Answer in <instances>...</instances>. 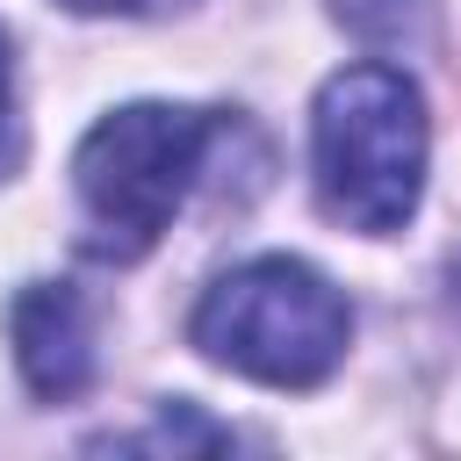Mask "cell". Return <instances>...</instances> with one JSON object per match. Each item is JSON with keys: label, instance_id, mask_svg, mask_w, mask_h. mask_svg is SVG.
Listing matches in <instances>:
<instances>
[{"label": "cell", "instance_id": "6da1fadb", "mask_svg": "<svg viewBox=\"0 0 461 461\" xmlns=\"http://www.w3.org/2000/svg\"><path fill=\"white\" fill-rule=\"evenodd\" d=\"M425 94L403 65H346L310 108V173L331 223L389 238L425 194Z\"/></svg>", "mask_w": 461, "mask_h": 461}, {"label": "cell", "instance_id": "7a4b0ae2", "mask_svg": "<svg viewBox=\"0 0 461 461\" xmlns=\"http://www.w3.org/2000/svg\"><path fill=\"white\" fill-rule=\"evenodd\" d=\"M216 144L209 108H173V101H130L101 115L79 151H72V187H79V223L94 259H144L180 202L202 180V158Z\"/></svg>", "mask_w": 461, "mask_h": 461}, {"label": "cell", "instance_id": "3957f363", "mask_svg": "<svg viewBox=\"0 0 461 461\" xmlns=\"http://www.w3.org/2000/svg\"><path fill=\"white\" fill-rule=\"evenodd\" d=\"M194 346L267 389H317L353 339V303L303 259H245L194 303Z\"/></svg>", "mask_w": 461, "mask_h": 461}, {"label": "cell", "instance_id": "277c9868", "mask_svg": "<svg viewBox=\"0 0 461 461\" xmlns=\"http://www.w3.org/2000/svg\"><path fill=\"white\" fill-rule=\"evenodd\" d=\"M14 367L43 403H72L94 382V317L72 281H29L7 310Z\"/></svg>", "mask_w": 461, "mask_h": 461}, {"label": "cell", "instance_id": "5b68a950", "mask_svg": "<svg viewBox=\"0 0 461 461\" xmlns=\"http://www.w3.org/2000/svg\"><path fill=\"white\" fill-rule=\"evenodd\" d=\"M331 14L367 50H418V43H432V0H331Z\"/></svg>", "mask_w": 461, "mask_h": 461}, {"label": "cell", "instance_id": "8992f818", "mask_svg": "<svg viewBox=\"0 0 461 461\" xmlns=\"http://www.w3.org/2000/svg\"><path fill=\"white\" fill-rule=\"evenodd\" d=\"M14 43H7V29H0V173L14 166Z\"/></svg>", "mask_w": 461, "mask_h": 461}, {"label": "cell", "instance_id": "52a82bcc", "mask_svg": "<svg viewBox=\"0 0 461 461\" xmlns=\"http://www.w3.org/2000/svg\"><path fill=\"white\" fill-rule=\"evenodd\" d=\"M79 14H158V7H187V0H65Z\"/></svg>", "mask_w": 461, "mask_h": 461}, {"label": "cell", "instance_id": "ba28073f", "mask_svg": "<svg viewBox=\"0 0 461 461\" xmlns=\"http://www.w3.org/2000/svg\"><path fill=\"white\" fill-rule=\"evenodd\" d=\"M454 303H461V267H454Z\"/></svg>", "mask_w": 461, "mask_h": 461}]
</instances>
